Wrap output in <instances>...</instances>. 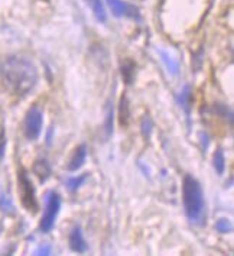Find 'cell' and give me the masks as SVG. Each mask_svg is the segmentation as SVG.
<instances>
[{"label": "cell", "instance_id": "1", "mask_svg": "<svg viewBox=\"0 0 234 256\" xmlns=\"http://www.w3.org/2000/svg\"><path fill=\"white\" fill-rule=\"evenodd\" d=\"M1 78L6 88L16 96L29 94L38 84V70L23 56H10L1 68Z\"/></svg>", "mask_w": 234, "mask_h": 256}, {"label": "cell", "instance_id": "2", "mask_svg": "<svg viewBox=\"0 0 234 256\" xmlns=\"http://www.w3.org/2000/svg\"><path fill=\"white\" fill-rule=\"evenodd\" d=\"M182 202L188 220L194 224H204L206 222V202L204 192L200 182L191 176L182 181Z\"/></svg>", "mask_w": 234, "mask_h": 256}, {"label": "cell", "instance_id": "3", "mask_svg": "<svg viewBox=\"0 0 234 256\" xmlns=\"http://www.w3.org/2000/svg\"><path fill=\"white\" fill-rule=\"evenodd\" d=\"M17 188H19V196H20V202L22 206L30 212V213H36L39 208V204L36 200V192L35 187L32 184V181L29 180L28 174L25 171H20L17 176Z\"/></svg>", "mask_w": 234, "mask_h": 256}, {"label": "cell", "instance_id": "4", "mask_svg": "<svg viewBox=\"0 0 234 256\" xmlns=\"http://www.w3.org/2000/svg\"><path fill=\"white\" fill-rule=\"evenodd\" d=\"M61 208V197L56 192H49L46 197V204H45V212L41 220V230L43 233H49L54 229L56 216Z\"/></svg>", "mask_w": 234, "mask_h": 256}, {"label": "cell", "instance_id": "5", "mask_svg": "<svg viewBox=\"0 0 234 256\" xmlns=\"http://www.w3.org/2000/svg\"><path fill=\"white\" fill-rule=\"evenodd\" d=\"M42 124H43V113L38 108H32L26 113L25 123H23V132L29 140H35L39 138Z\"/></svg>", "mask_w": 234, "mask_h": 256}, {"label": "cell", "instance_id": "6", "mask_svg": "<svg viewBox=\"0 0 234 256\" xmlns=\"http://www.w3.org/2000/svg\"><path fill=\"white\" fill-rule=\"evenodd\" d=\"M69 248L72 252L84 254L87 252V242L83 236V230L80 226H75L69 233Z\"/></svg>", "mask_w": 234, "mask_h": 256}, {"label": "cell", "instance_id": "7", "mask_svg": "<svg viewBox=\"0 0 234 256\" xmlns=\"http://www.w3.org/2000/svg\"><path fill=\"white\" fill-rule=\"evenodd\" d=\"M107 3L110 6L113 14L117 16V18H123V16H132V18H135V16H138L136 9L133 6L127 4L123 0H107Z\"/></svg>", "mask_w": 234, "mask_h": 256}, {"label": "cell", "instance_id": "8", "mask_svg": "<svg viewBox=\"0 0 234 256\" xmlns=\"http://www.w3.org/2000/svg\"><path fill=\"white\" fill-rule=\"evenodd\" d=\"M87 160V146L85 145H80L74 149V154L71 156V160L68 162V171L69 172H75L78 171L84 165V162Z\"/></svg>", "mask_w": 234, "mask_h": 256}, {"label": "cell", "instance_id": "9", "mask_svg": "<svg viewBox=\"0 0 234 256\" xmlns=\"http://www.w3.org/2000/svg\"><path fill=\"white\" fill-rule=\"evenodd\" d=\"M158 54L161 56V60H162V62H164V66H165L166 71L171 74V76H177L179 72V62L172 56V55L169 54V52H166L164 50H158Z\"/></svg>", "mask_w": 234, "mask_h": 256}, {"label": "cell", "instance_id": "10", "mask_svg": "<svg viewBox=\"0 0 234 256\" xmlns=\"http://www.w3.org/2000/svg\"><path fill=\"white\" fill-rule=\"evenodd\" d=\"M88 4H90V9L93 14L96 16V19L100 24H104L107 20V14H106V9H104V4L101 0H87Z\"/></svg>", "mask_w": 234, "mask_h": 256}, {"label": "cell", "instance_id": "11", "mask_svg": "<svg viewBox=\"0 0 234 256\" xmlns=\"http://www.w3.org/2000/svg\"><path fill=\"white\" fill-rule=\"evenodd\" d=\"M179 108H184L185 113H190V108H191V87L190 86H185L181 92H179L178 97Z\"/></svg>", "mask_w": 234, "mask_h": 256}, {"label": "cell", "instance_id": "12", "mask_svg": "<svg viewBox=\"0 0 234 256\" xmlns=\"http://www.w3.org/2000/svg\"><path fill=\"white\" fill-rule=\"evenodd\" d=\"M33 172L36 174V176L41 180V181H45L51 176V166L49 164L42 160V161H36V164L33 165Z\"/></svg>", "mask_w": 234, "mask_h": 256}, {"label": "cell", "instance_id": "13", "mask_svg": "<svg viewBox=\"0 0 234 256\" xmlns=\"http://www.w3.org/2000/svg\"><path fill=\"white\" fill-rule=\"evenodd\" d=\"M119 116H120V124L126 128L129 124L130 120V110H129V102L126 98V96H123L120 98V108H119Z\"/></svg>", "mask_w": 234, "mask_h": 256}, {"label": "cell", "instance_id": "14", "mask_svg": "<svg viewBox=\"0 0 234 256\" xmlns=\"http://www.w3.org/2000/svg\"><path fill=\"white\" fill-rule=\"evenodd\" d=\"M213 165H214V170L216 172L221 176L224 172V168H226V158H224V154L221 149H217L216 154H214V158H213Z\"/></svg>", "mask_w": 234, "mask_h": 256}, {"label": "cell", "instance_id": "15", "mask_svg": "<svg viewBox=\"0 0 234 256\" xmlns=\"http://www.w3.org/2000/svg\"><path fill=\"white\" fill-rule=\"evenodd\" d=\"M122 76H123L124 81L127 84H130L133 81V77H135V64L132 61H127L122 66Z\"/></svg>", "mask_w": 234, "mask_h": 256}, {"label": "cell", "instance_id": "16", "mask_svg": "<svg viewBox=\"0 0 234 256\" xmlns=\"http://www.w3.org/2000/svg\"><path fill=\"white\" fill-rule=\"evenodd\" d=\"M104 129L107 138L113 134V106L109 103L107 110H106V122H104Z\"/></svg>", "mask_w": 234, "mask_h": 256}, {"label": "cell", "instance_id": "17", "mask_svg": "<svg viewBox=\"0 0 234 256\" xmlns=\"http://www.w3.org/2000/svg\"><path fill=\"white\" fill-rule=\"evenodd\" d=\"M87 174H84V176H77V178H71V180H68V188L71 190V191H75V190H78L81 186H83L84 182H85V180H87Z\"/></svg>", "mask_w": 234, "mask_h": 256}, {"label": "cell", "instance_id": "18", "mask_svg": "<svg viewBox=\"0 0 234 256\" xmlns=\"http://www.w3.org/2000/svg\"><path fill=\"white\" fill-rule=\"evenodd\" d=\"M216 229H217V232H220V233H232L233 226H232V223H230L229 220L220 218V220L216 223Z\"/></svg>", "mask_w": 234, "mask_h": 256}, {"label": "cell", "instance_id": "19", "mask_svg": "<svg viewBox=\"0 0 234 256\" xmlns=\"http://www.w3.org/2000/svg\"><path fill=\"white\" fill-rule=\"evenodd\" d=\"M51 252H52L51 246H41L39 249L35 250V255H51Z\"/></svg>", "mask_w": 234, "mask_h": 256}]
</instances>
